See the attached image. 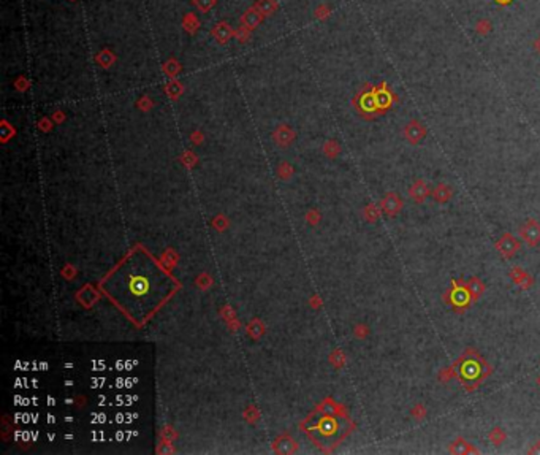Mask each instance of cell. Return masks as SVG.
Segmentation results:
<instances>
[{"label":"cell","mask_w":540,"mask_h":455,"mask_svg":"<svg viewBox=\"0 0 540 455\" xmlns=\"http://www.w3.org/2000/svg\"><path fill=\"white\" fill-rule=\"evenodd\" d=\"M181 70V65H179V62L178 61H175V59H170V61H167L165 62V65H163V72H167L168 75H176L178 72Z\"/></svg>","instance_id":"24"},{"label":"cell","mask_w":540,"mask_h":455,"mask_svg":"<svg viewBox=\"0 0 540 455\" xmlns=\"http://www.w3.org/2000/svg\"><path fill=\"white\" fill-rule=\"evenodd\" d=\"M527 453H529V455H535V453H538V455H540V441H537V442L534 444V446L527 450Z\"/></svg>","instance_id":"27"},{"label":"cell","mask_w":540,"mask_h":455,"mask_svg":"<svg viewBox=\"0 0 540 455\" xmlns=\"http://www.w3.org/2000/svg\"><path fill=\"white\" fill-rule=\"evenodd\" d=\"M466 287H467L469 294H470V297H472V300H474V302H477V300H478L481 295H483L485 290H486L485 284L481 283V279L477 278V276L469 278V279L466 281Z\"/></svg>","instance_id":"15"},{"label":"cell","mask_w":540,"mask_h":455,"mask_svg":"<svg viewBox=\"0 0 540 455\" xmlns=\"http://www.w3.org/2000/svg\"><path fill=\"white\" fill-rule=\"evenodd\" d=\"M431 197H432V200L436 201V203H440V205H443V203H447V201L451 200V197H453V187L448 186V184H445V182H440V184H437V186L432 189Z\"/></svg>","instance_id":"12"},{"label":"cell","mask_w":540,"mask_h":455,"mask_svg":"<svg viewBox=\"0 0 540 455\" xmlns=\"http://www.w3.org/2000/svg\"><path fill=\"white\" fill-rule=\"evenodd\" d=\"M353 106L364 119H374L375 116H380L377 97H375V86L364 84V88L353 99Z\"/></svg>","instance_id":"3"},{"label":"cell","mask_w":540,"mask_h":455,"mask_svg":"<svg viewBox=\"0 0 540 455\" xmlns=\"http://www.w3.org/2000/svg\"><path fill=\"white\" fill-rule=\"evenodd\" d=\"M448 452L450 453H458V455H461V453L466 455V453H480V449H477L475 446H472L469 441H466L462 436H459L453 442H450Z\"/></svg>","instance_id":"11"},{"label":"cell","mask_w":540,"mask_h":455,"mask_svg":"<svg viewBox=\"0 0 540 455\" xmlns=\"http://www.w3.org/2000/svg\"><path fill=\"white\" fill-rule=\"evenodd\" d=\"M380 208H382L383 214H387L390 217H396L404 208V200L396 192H388L387 195L380 200Z\"/></svg>","instance_id":"7"},{"label":"cell","mask_w":540,"mask_h":455,"mask_svg":"<svg viewBox=\"0 0 540 455\" xmlns=\"http://www.w3.org/2000/svg\"><path fill=\"white\" fill-rule=\"evenodd\" d=\"M262 18H263V15L258 12L257 7H252V8L247 10L243 18H241V23H243L244 29H247V31H252V29H255L260 23H262Z\"/></svg>","instance_id":"13"},{"label":"cell","mask_w":540,"mask_h":455,"mask_svg":"<svg viewBox=\"0 0 540 455\" xmlns=\"http://www.w3.org/2000/svg\"><path fill=\"white\" fill-rule=\"evenodd\" d=\"M453 377H456V368H455V365H451V366H448V368H443V370L439 371V381H440L442 384L448 382L450 379H453Z\"/></svg>","instance_id":"21"},{"label":"cell","mask_w":540,"mask_h":455,"mask_svg":"<svg viewBox=\"0 0 540 455\" xmlns=\"http://www.w3.org/2000/svg\"><path fill=\"white\" fill-rule=\"evenodd\" d=\"M488 439L494 444V446H500V444H504L505 439H507V433L504 431V428L500 427H493L491 428V431L488 433Z\"/></svg>","instance_id":"17"},{"label":"cell","mask_w":540,"mask_h":455,"mask_svg":"<svg viewBox=\"0 0 540 455\" xmlns=\"http://www.w3.org/2000/svg\"><path fill=\"white\" fill-rule=\"evenodd\" d=\"M330 15H331V10L328 5H320L319 8L315 10V16L319 19H326Z\"/></svg>","instance_id":"26"},{"label":"cell","mask_w":540,"mask_h":455,"mask_svg":"<svg viewBox=\"0 0 540 455\" xmlns=\"http://www.w3.org/2000/svg\"><path fill=\"white\" fill-rule=\"evenodd\" d=\"M491 29H493V24H491L489 19H478V21L475 23V26H474L475 34H478L481 37H486L491 32Z\"/></svg>","instance_id":"20"},{"label":"cell","mask_w":540,"mask_h":455,"mask_svg":"<svg viewBox=\"0 0 540 455\" xmlns=\"http://www.w3.org/2000/svg\"><path fill=\"white\" fill-rule=\"evenodd\" d=\"M442 298L443 303L450 306L451 311L456 314H464L472 306V303H474V300H472L466 287V281H459V279L450 281V287L447 289V292L443 294Z\"/></svg>","instance_id":"2"},{"label":"cell","mask_w":540,"mask_h":455,"mask_svg":"<svg viewBox=\"0 0 540 455\" xmlns=\"http://www.w3.org/2000/svg\"><path fill=\"white\" fill-rule=\"evenodd\" d=\"M508 276H510V279H512V283H513L515 286H518L521 290L531 289L532 284H534V278L529 275V273H526L521 267H513V268L508 272Z\"/></svg>","instance_id":"9"},{"label":"cell","mask_w":540,"mask_h":455,"mask_svg":"<svg viewBox=\"0 0 540 455\" xmlns=\"http://www.w3.org/2000/svg\"><path fill=\"white\" fill-rule=\"evenodd\" d=\"M534 51L540 54V35H537V38L534 40Z\"/></svg>","instance_id":"28"},{"label":"cell","mask_w":540,"mask_h":455,"mask_svg":"<svg viewBox=\"0 0 540 455\" xmlns=\"http://www.w3.org/2000/svg\"><path fill=\"white\" fill-rule=\"evenodd\" d=\"M453 365L456 368V377L459 379V384L469 393L477 390L485 382L486 377L493 374V366L474 347H467Z\"/></svg>","instance_id":"1"},{"label":"cell","mask_w":540,"mask_h":455,"mask_svg":"<svg viewBox=\"0 0 540 455\" xmlns=\"http://www.w3.org/2000/svg\"><path fill=\"white\" fill-rule=\"evenodd\" d=\"M494 2H496L497 5H500V7H507V5L512 4L513 0H494Z\"/></svg>","instance_id":"29"},{"label":"cell","mask_w":540,"mask_h":455,"mask_svg":"<svg viewBox=\"0 0 540 455\" xmlns=\"http://www.w3.org/2000/svg\"><path fill=\"white\" fill-rule=\"evenodd\" d=\"M379 214H380L379 209L375 208L374 205H369L368 208H366V219H368L369 222L377 220V219H379Z\"/></svg>","instance_id":"25"},{"label":"cell","mask_w":540,"mask_h":455,"mask_svg":"<svg viewBox=\"0 0 540 455\" xmlns=\"http://www.w3.org/2000/svg\"><path fill=\"white\" fill-rule=\"evenodd\" d=\"M255 7H257V10H258L260 13H262V15H268V16L273 15V13L276 12V8H277L274 0H258V2L255 4Z\"/></svg>","instance_id":"19"},{"label":"cell","mask_w":540,"mask_h":455,"mask_svg":"<svg viewBox=\"0 0 540 455\" xmlns=\"http://www.w3.org/2000/svg\"><path fill=\"white\" fill-rule=\"evenodd\" d=\"M426 414H428V411L425 408V404H421V403H417L415 406H412V409H410V415L415 420H423L426 417Z\"/></svg>","instance_id":"22"},{"label":"cell","mask_w":540,"mask_h":455,"mask_svg":"<svg viewBox=\"0 0 540 455\" xmlns=\"http://www.w3.org/2000/svg\"><path fill=\"white\" fill-rule=\"evenodd\" d=\"M537 385H538V387H540V376H538V377H537Z\"/></svg>","instance_id":"30"},{"label":"cell","mask_w":540,"mask_h":455,"mask_svg":"<svg viewBox=\"0 0 540 455\" xmlns=\"http://www.w3.org/2000/svg\"><path fill=\"white\" fill-rule=\"evenodd\" d=\"M402 133H404V138L407 140V143L418 144V143H421V140H425L428 130L425 127V124H421L418 119H410L406 125H404Z\"/></svg>","instance_id":"5"},{"label":"cell","mask_w":540,"mask_h":455,"mask_svg":"<svg viewBox=\"0 0 540 455\" xmlns=\"http://www.w3.org/2000/svg\"><path fill=\"white\" fill-rule=\"evenodd\" d=\"M494 248H496V251L499 253L500 257L512 259L518 253V251L521 249V241H519L516 237H513L512 234H504L496 241Z\"/></svg>","instance_id":"4"},{"label":"cell","mask_w":540,"mask_h":455,"mask_svg":"<svg viewBox=\"0 0 540 455\" xmlns=\"http://www.w3.org/2000/svg\"><path fill=\"white\" fill-rule=\"evenodd\" d=\"M519 237L529 248H535L540 245V224L534 219H529L526 224L519 227Z\"/></svg>","instance_id":"6"},{"label":"cell","mask_w":540,"mask_h":455,"mask_svg":"<svg viewBox=\"0 0 540 455\" xmlns=\"http://www.w3.org/2000/svg\"><path fill=\"white\" fill-rule=\"evenodd\" d=\"M211 35H213V38H214L217 43L225 45V43L230 42V38L235 35V32H233V29H231L227 23L222 21V23H219V24H216V26L213 27V31H211Z\"/></svg>","instance_id":"10"},{"label":"cell","mask_w":540,"mask_h":455,"mask_svg":"<svg viewBox=\"0 0 540 455\" xmlns=\"http://www.w3.org/2000/svg\"><path fill=\"white\" fill-rule=\"evenodd\" d=\"M95 62H97L103 69H108L110 65L116 62V56L110 50H102L97 56H95Z\"/></svg>","instance_id":"16"},{"label":"cell","mask_w":540,"mask_h":455,"mask_svg":"<svg viewBox=\"0 0 540 455\" xmlns=\"http://www.w3.org/2000/svg\"><path fill=\"white\" fill-rule=\"evenodd\" d=\"M431 189L428 184L423 181L421 178H417L415 181H413V184L409 187V197L417 203V205H421V203H425V200L428 197H431Z\"/></svg>","instance_id":"8"},{"label":"cell","mask_w":540,"mask_h":455,"mask_svg":"<svg viewBox=\"0 0 540 455\" xmlns=\"http://www.w3.org/2000/svg\"><path fill=\"white\" fill-rule=\"evenodd\" d=\"M132 290L133 292H130V295L133 297H140V298H144L148 294H149V283H148V278H143L140 276V283H138V276L133 275L132 276Z\"/></svg>","instance_id":"14"},{"label":"cell","mask_w":540,"mask_h":455,"mask_svg":"<svg viewBox=\"0 0 540 455\" xmlns=\"http://www.w3.org/2000/svg\"><path fill=\"white\" fill-rule=\"evenodd\" d=\"M216 4H217V0H194V5L203 13L209 12V10L213 8Z\"/></svg>","instance_id":"23"},{"label":"cell","mask_w":540,"mask_h":455,"mask_svg":"<svg viewBox=\"0 0 540 455\" xmlns=\"http://www.w3.org/2000/svg\"><path fill=\"white\" fill-rule=\"evenodd\" d=\"M182 27H184V31H186V32H189V34L194 35V34L198 31V27H200V21L197 19V16H195V15L189 13V15H186V16H184V19H182Z\"/></svg>","instance_id":"18"}]
</instances>
